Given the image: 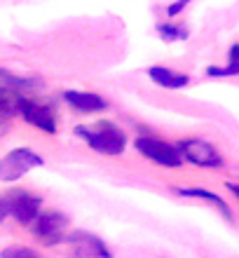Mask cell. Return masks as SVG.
<instances>
[{"instance_id":"3957f363","label":"cell","mask_w":239,"mask_h":258,"mask_svg":"<svg viewBox=\"0 0 239 258\" xmlns=\"http://www.w3.org/2000/svg\"><path fill=\"white\" fill-rule=\"evenodd\" d=\"M178 153L183 160L197 164V167H204V169H218L223 167V157L211 143L202 141V139H185V141L176 143Z\"/></svg>"},{"instance_id":"e0dca14e","label":"cell","mask_w":239,"mask_h":258,"mask_svg":"<svg viewBox=\"0 0 239 258\" xmlns=\"http://www.w3.org/2000/svg\"><path fill=\"white\" fill-rule=\"evenodd\" d=\"M188 3H192V0H176V3H171V5L167 7V14H169V17H176V14L183 12V7L188 5Z\"/></svg>"},{"instance_id":"7c38bea8","label":"cell","mask_w":239,"mask_h":258,"mask_svg":"<svg viewBox=\"0 0 239 258\" xmlns=\"http://www.w3.org/2000/svg\"><path fill=\"white\" fill-rule=\"evenodd\" d=\"M176 192L178 195H183V197H199V200H206V202H211L213 207L227 218V221H232V211H230V207H227L225 200L218 197L216 192L204 190V188H176Z\"/></svg>"},{"instance_id":"6da1fadb","label":"cell","mask_w":239,"mask_h":258,"mask_svg":"<svg viewBox=\"0 0 239 258\" xmlns=\"http://www.w3.org/2000/svg\"><path fill=\"white\" fill-rule=\"evenodd\" d=\"M75 134L92 150L101 155H122L127 148V134L113 122H96L89 127H75Z\"/></svg>"},{"instance_id":"ba28073f","label":"cell","mask_w":239,"mask_h":258,"mask_svg":"<svg viewBox=\"0 0 239 258\" xmlns=\"http://www.w3.org/2000/svg\"><path fill=\"white\" fill-rule=\"evenodd\" d=\"M19 113L28 124H33V127L42 129V132H47V134H54L56 132V115L47 103L38 101V99H26V96H24V99H21Z\"/></svg>"},{"instance_id":"d6986e66","label":"cell","mask_w":239,"mask_h":258,"mask_svg":"<svg viewBox=\"0 0 239 258\" xmlns=\"http://www.w3.org/2000/svg\"><path fill=\"white\" fill-rule=\"evenodd\" d=\"M225 185H227V190H230L239 200V183H225Z\"/></svg>"},{"instance_id":"5b68a950","label":"cell","mask_w":239,"mask_h":258,"mask_svg":"<svg viewBox=\"0 0 239 258\" xmlns=\"http://www.w3.org/2000/svg\"><path fill=\"white\" fill-rule=\"evenodd\" d=\"M33 167H42V157L28 148H17L0 160V181H17Z\"/></svg>"},{"instance_id":"52a82bcc","label":"cell","mask_w":239,"mask_h":258,"mask_svg":"<svg viewBox=\"0 0 239 258\" xmlns=\"http://www.w3.org/2000/svg\"><path fill=\"white\" fill-rule=\"evenodd\" d=\"M66 242H68L70 253L75 258H110L106 242L101 237L92 235V232H85V230L70 232L66 237Z\"/></svg>"},{"instance_id":"5bb4252c","label":"cell","mask_w":239,"mask_h":258,"mask_svg":"<svg viewBox=\"0 0 239 258\" xmlns=\"http://www.w3.org/2000/svg\"><path fill=\"white\" fill-rule=\"evenodd\" d=\"M0 85L3 87H10V89H17V92H24L28 87H35L38 80L33 78H21V75H14L10 71H0Z\"/></svg>"},{"instance_id":"9c48e42d","label":"cell","mask_w":239,"mask_h":258,"mask_svg":"<svg viewBox=\"0 0 239 258\" xmlns=\"http://www.w3.org/2000/svg\"><path fill=\"white\" fill-rule=\"evenodd\" d=\"M63 99L68 106L77 110V113H99V110H106V101H103L99 94H92V92H80V89H68L63 92Z\"/></svg>"},{"instance_id":"30bf717a","label":"cell","mask_w":239,"mask_h":258,"mask_svg":"<svg viewBox=\"0 0 239 258\" xmlns=\"http://www.w3.org/2000/svg\"><path fill=\"white\" fill-rule=\"evenodd\" d=\"M148 75H150V80L155 85H160L164 89H181L190 85V78L185 73H178V71H171V68H164V66H150Z\"/></svg>"},{"instance_id":"7a4b0ae2","label":"cell","mask_w":239,"mask_h":258,"mask_svg":"<svg viewBox=\"0 0 239 258\" xmlns=\"http://www.w3.org/2000/svg\"><path fill=\"white\" fill-rule=\"evenodd\" d=\"M134 146L150 162H157L162 167H169V169H176L183 162V157H181L176 146H171V143L162 141V139H155V136H138Z\"/></svg>"},{"instance_id":"2e32d148","label":"cell","mask_w":239,"mask_h":258,"mask_svg":"<svg viewBox=\"0 0 239 258\" xmlns=\"http://www.w3.org/2000/svg\"><path fill=\"white\" fill-rule=\"evenodd\" d=\"M0 258H45L42 253H38L35 249L28 246H7L0 251Z\"/></svg>"},{"instance_id":"8fae6325","label":"cell","mask_w":239,"mask_h":258,"mask_svg":"<svg viewBox=\"0 0 239 258\" xmlns=\"http://www.w3.org/2000/svg\"><path fill=\"white\" fill-rule=\"evenodd\" d=\"M21 99H24V94H21V92L10 89V87H3V85H0V124L7 122L12 115H17V113H19Z\"/></svg>"},{"instance_id":"4fadbf2b","label":"cell","mask_w":239,"mask_h":258,"mask_svg":"<svg viewBox=\"0 0 239 258\" xmlns=\"http://www.w3.org/2000/svg\"><path fill=\"white\" fill-rule=\"evenodd\" d=\"M206 75H211V78H232V75H239V42H234L230 47V52H227V66L223 68L209 66Z\"/></svg>"},{"instance_id":"277c9868","label":"cell","mask_w":239,"mask_h":258,"mask_svg":"<svg viewBox=\"0 0 239 258\" xmlns=\"http://www.w3.org/2000/svg\"><path fill=\"white\" fill-rule=\"evenodd\" d=\"M66 225H68V218L63 216L61 211H40V216L31 223V230L42 244H59L63 242V235H66Z\"/></svg>"},{"instance_id":"9a60e30c","label":"cell","mask_w":239,"mask_h":258,"mask_svg":"<svg viewBox=\"0 0 239 258\" xmlns=\"http://www.w3.org/2000/svg\"><path fill=\"white\" fill-rule=\"evenodd\" d=\"M157 33L169 42L171 40H185V38H188V28L181 26V24H160Z\"/></svg>"},{"instance_id":"ac0fdd59","label":"cell","mask_w":239,"mask_h":258,"mask_svg":"<svg viewBox=\"0 0 239 258\" xmlns=\"http://www.w3.org/2000/svg\"><path fill=\"white\" fill-rule=\"evenodd\" d=\"M7 216H10V200H7V195H0V223Z\"/></svg>"},{"instance_id":"8992f818","label":"cell","mask_w":239,"mask_h":258,"mask_svg":"<svg viewBox=\"0 0 239 258\" xmlns=\"http://www.w3.org/2000/svg\"><path fill=\"white\" fill-rule=\"evenodd\" d=\"M7 200H10V216L17 218L21 225H31L35 218L40 216V209H42V200L38 195L28 190H7L5 192Z\"/></svg>"}]
</instances>
